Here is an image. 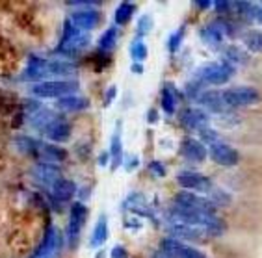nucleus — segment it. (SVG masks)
Segmentation results:
<instances>
[{
    "instance_id": "nucleus-1",
    "label": "nucleus",
    "mask_w": 262,
    "mask_h": 258,
    "mask_svg": "<svg viewBox=\"0 0 262 258\" xmlns=\"http://www.w3.org/2000/svg\"><path fill=\"white\" fill-rule=\"evenodd\" d=\"M78 89L75 80H45L32 86V93L39 99H61V97L73 95Z\"/></svg>"
},
{
    "instance_id": "nucleus-2",
    "label": "nucleus",
    "mask_w": 262,
    "mask_h": 258,
    "mask_svg": "<svg viewBox=\"0 0 262 258\" xmlns=\"http://www.w3.org/2000/svg\"><path fill=\"white\" fill-rule=\"evenodd\" d=\"M222 99L229 110L231 108H246L257 104L260 101V93L255 87H249V86L229 87V89L222 91Z\"/></svg>"
},
{
    "instance_id": "nucleus-3",
    "label": "nucleus",
    "mask_w": 262,
    "mask_h": 258,
    "mask_svg": "<svg viewBox=\"0 0 262 258\" xmlns=\"http://www.w3.org/2000/svg\"><path fill=\"white\" fill-rule=\"evenodd\" d=\"M234 75V65H231L229 61H214V63H208L199 71V80L203 84H214V86H220V84H225L229 82Z\"/></svg>"
},
{
    "instance_id": "nucleus-4",
    "label": "nucleus",
    "mask_w": 262,
    "mask_h": 258,
    "mask_svg": "<svg viewBox=\"0 0 262 258\" xmlns=\"http://www.w3.org/2000/svg\"><path fill=\"white\" fill-rule=\"evenodd\" d=\"M175 208L179 210H192V212H203V214H214L216 204L210 199H203L192 192H181L175 195Z\"/></svg>"
},
{
    "instance_id": "nucleus-5",
    "label": "nucleus",
    "mask_w": 262,
    "mask_h": 258,
    "mask_svg": "<svg viewBox=\"0 0 262 258\" xmlns=\"http://www.w3.org/2000/svg\"><path fill=\"white\" fill-rule=\"evenodd\" d=\"M160 253H164L169 258H207L201 251H197V249L190 247V245L179 242V240H175V238L162 240Z\"/></svg>"
},
{
    "instance_id": "nucleus-6",
    "label": "nucleus",
    "mask_w": 262,
    "mask_h": 258,
    "mask_svg": "<svg viewBox=\"0 0 262 258\" xmlns=\"http://www.w3.org/2000/svg\"><path fill=\"white\" fill-rule=\"evenodd\" d=\"M208 151H210V158L217 163V166L234 167V166H238V162H240V154H238L231 145L220 142V139L210 143Z\"/></svg>"
},
{
    "instance_id": "nucleus-7",
    "label": "nucleus",
    "mask_w": 262,
    "mask_h": 258,
    "mask_svg": "<svg viewBox=\"0 0 262 258\" xmlns=\"http://www.w3.org/2000/svg\"><path fill=\"white\" fill-rule=\"evenodd\" d=\"M181 123L182 127L190 132H203L205 128H208L210 117L205 110L199 108H186L181 111Z\"/></svg>"
},
{
    "instance_id": "nucleus-8",
    "label": "nucleus",
    "mask_w": 262,
    "mask_h": 258,
    "mask_svg": "<svg viewBox=\"0 0 262 258\" xmlns=\"http://www.w3.org/2000/svg\"><path fill=\"white\" fill-rule=\"evenodd\" d=\"M177 182L181 184L184 190H193V192H201V193H212L214 190V184L208 180L207 177H203L199 173H181L177 177Z\"/></svg>"
},
{
    "instance_id": "nucleus-9",
    "label": "nucleus",
    "mask_w": 262,
    "mask_h": 258,
    "mask_svg": "<svg viewBox=\"0 0 262 258\" xmlns=\"http://www.w3.org/2000/svg\"><path fill=\"white\" fill-rule=\"evenodd\" d=\"M69 20L73 22L76 30L86 32V30H93L99 20H101V15L97 10H82V11H75L73 15L69 17Z\"/></svg>"
},
{
    "instance_id": "nucleus-10",
    "label": "nucleus",
    "mask_w": 262,
    "mask_h": 258,
    "mask_svg": "<svg viewBox=\"0 0 262 258\" xmlns=\"http://www.w3.org/2000/svg\"><path fill=\"white\" fill-rule=\"evenodd\" d=\"M86 218H88V208L82 203H75L71 206V221H69V228H67L69 242H75L78 238V232H80L82 225L86 223Z\"/></svg>"
},
{
    "instance_id": "nucleus-11",
    "label": "nucleus",
    "mask_w": 262,
    "mask_h": 258,
    "mask_svg": "<svg viewBox=\"0 0 262 258\" xmlns=\"http://www.w3.org/2000/svg\"><path fill=\"white\" fill-rule=\"evenodd\" d=\"M45 136L51 139V142L56 143H63L67 142L71 137V125L66 121V119H60V117H56L54 121L45 128Z\"/></svg>"
},
{
    "instance_id": "nucleus-12",
    "label": "nucleus",
    "mask_w": 262,
    "mask_h": 258,
    "mask_svg": "<svg viewBox=\"0 0 262 258\" xmlns=\"http://www.w3.org/2000/svg\"><path fill=\"white\" fill-rule=\"evenodd\" d=\"M197 101L205 110L212 113H225L229 110L222 99V91H205L197 97Z\"/></svg>"
},
{
    "instance_id": "nucleus-13",
    "label": "nucleus",
    "mask_w": 262,
    "mask_h": 258,
    "mask_svg": "<svg viewBox=\"0 0 262 258\" xmlns=\"http://www.w3.org/2000/svg\"><path fill=\"white\" fill-rule=\"evenodd\" d=\"M182 156L190 160V162H203L207 158V149L203 145V142L199 139H193V137H188L182 142Z\"/></svg>"
},
{
    "instance_id": "nucleus-14",
    "label": "nucleus",
    "mask_w": 262,
    "mask_h": 258,
    "mask_svg": "<svg viewBox=\"0 0 262 258\" xmlns=\"http://www.w3.org/2000/svg\"><path fill=\"white\" fill-rule=\"evenodd\" d=\"M169 232L173 234V238H179L181 240H193V242H203L207 234L203 232L201 228H195V227H190V225H182V223H175L169 227Z\"/></svg>"
},
{
    "instance_id": "nucleus-15",
    "label": "nucleus",
    "mask_w": 262,
    "mask_h": 258,
    "mask_svg": "<svg viewBox=\"0 0 262 258\" xmlns=\"http://www.w3.org/2000/svg\"><path fill=\"white\" fill-rule=\"evenodd\" d=\"M34 175L41 184H47V186H52L58 178H61L60 177V175H61L60 167L54 166V163H45V162H41V163H37V166H35Z\"/></svg>"
},
{
    "instance_id": "nucleus-16",
    "label": "nucleus",
    "mask_w": 262,
    "mask_h": 258,
    "mask_svg": "<svg viewBox=\"0 0 262 258\" xmlns=\"http://www.w3.org/2000/svg\"><path fill=\"white\" fill-rule=\"evenodd\" d=\"M51 190H52L54 199L56 201H60V203L71 201V199L75 197V193L78 192V190H76V184L73 182V180H67V178H58V180L51 186Z\"/></svg>"
},
{
    "instance_id": "nucleus-17",
    "label": "nucleus",
    "mask_w": 262,
    "mask_h": 258,
    "mask_svg": "<svg viewBox=\"0 0 262 258\" xmlns=\"http://www.w3.org/2000/svg\"><path fill=\"white\" fill-rule=\"evenodd\" d=\"M37 156L43 160L45 163H58V162H66L67 160V151L60 145H51V143H45L41 145L39 151H37Z\"/></svg>"
},
{
    "instance_id": "nucleus-18",
    "label": "nucleus",
    "mask_w": 262,
    "mask_h": 258,
    "mask_svg": "<svg viewBox=\"0 0 262 258\" xmlns=\"http://www.w3.org/2000/svg\"><path fill=\"white\" fill-rule=\"evenodd\" d=\"M47 63H49V60H43L39 56H30L28 58V67L23 73V78L25 80H41V78H45Z\"/></svg>"
},
{
    "instance_id": "nucleus-19",
    "label": "nucleus",
    "mask_w": 262,
    "mask_h": 258,
    "mask_svg": "<svg viewBox=\"0 0 262 258\" xmlns=\"http://www.w3.org/2000/svg\"><path fill=\"white\" fill-rule=\"evenodd\" d=\"M76 67L66 60H49L47 63V75L51 76H71L75 75Z\"/></svg>"
},
{
    "instance_id": "nucleus-20",
    "label": "nucleus",
    "mask_w": 262,
    "mask_h": 258,
    "mask_svg": "<svg viewBox=\"0 0 262 258\" xmlns=\"http://www.w3.org/2000/svg\"><path fill=\"white\" fill-rule=\"evenodd\" d=\"M58 108L61 110H69V111H80V110H86L90 106V101L84 99V97H78V95H67V97H61L58 99Z\"/></svg>"
},
{
    "instance_id": "nucleus-21",
    "label": "nucleus",
    "mask_w": 262,
    "mask_h": 258,
    "mask_svg": "<svg viewBox=\"0 0 262 258\" xmlns=\"http://www.w3.org/2000/svg\"><path fill=\"white\" fill-rule=\"evenodd\" d=\"M201 41L207 46H210V49H220L223 43V34L220 32V28L216 25L205 26L201 30Z\"/></svg>"
},
{
    "instance_id": "nucleus-22",
    "label": "nucleus",
    "mask_w": 262,
    "mask_h": 258,
    "mask_svg": "<svg viewBox=\"0 0 262 258\" xmlns=\"http://www.w3.org/2000/svg\"><path fill=\"white\" fill-rule=\"evenodd\" d=\"M112 169H117V166L123 162V145H121V123H117V128L112 136Z\"/></svg>"
},
{
    "instance_id": "nucleus-23",
    "label": "nucleus",
    "mask_w": 262,
    "mask_h": 258,
    "mask_svg": "<svg viewBox=\"0 0 262 258\" xmlns=\"http://www.w3.org/2000/svg\"><path fill=\"white\" fill-rule=\"evenodd\" d=\"M56 234H58V230H56L54 227L47 228L45 236H43V242H41V245L37 247V251H35V256L37 258L49 256L52 251H56Z\"/></svg>"
},
{
    "instance_id": "nucleus-24",
    "label": "nucleus",
    "mask_w": 262,
    "mask_h": 258,
    "mask_svg": "<svg viewBox=\"0 0 262 258\" xmlns=\"http://www.w3.org/2000/svg\"><path fill=\"white\" fill-rule=\"evenodd\" d=\"M88 43H90V36L84 34V32H78L73 39L67 41L66 45L58 46V51L63 52V54H73V52H78V51H82L84 46H88Z\"/></svg>"
},
{
    "instance_id": "nucleus-25",
    "label": "nucleus",
    "mask_w": 262,
    "mask_h": 258,
    "mask_svg": "<svg viewBox=\"0 0 262 258\" xmlns=\"http://www.w3.org/2000/svg\"><path fill=\"white\" fill-rule=\"evenodd\" d=\"M179 93H177V89L173 87V84H166V87L162 89V101H160V104H162V108H164V111L166 113H175V104H177V101H179Z\"/></svg>"
},
{
    "instance_id": "nucleus-26",
    "label": "nucleus",
    "mask_w": 262,
    "mask_h": 258,
    "mask_svg": "<svg viewBox=\"0 0 262 258\" xmlns=\"http://www.w3.org/2000/svg\"><path fill=\"white\" fill-rule=\"evenodd\" d=\"M106 238H108V218L102 214L93 228V234H91V247H101Z\"/></svg>"
},
{
    "instance_id": "nucleus-27",
    "label": "nucleus",
    "mask_w": 262,
    "mask_h": 258,
    "mask_svg": "<svg viewBox=\"0 0 262 258\" xmlns=\"http://www.w3.org/2000/svg\"><path fill=\"white\" fill-rule=\"evenodd\" d=\"M244 45L247 46V51L251 52H262V32L258 30H249L242 36Z\"/></svg>"
},
{
    "instance_id": "nucleus-28",
    "label": "nucleus",
    "mask_w": 262,
    "mask_h": 258,
    "mask_svg": "<svg viewBox=\"0 0 262 258\" xmlns=\"http://www.w3.org/2000/svg\"><path fill=\"white\" fill-rule=\"evenodd\" d=\"M134 11H136V6L130 4V2H123V4H119L116 10V25L125 26L126 22L132 19Z\"/></svg>"
},
{
    "instance_id": "nucleus-29",
    "label": "nucleus",
    "mask_w": 262,
    "mask_h": 258,
    "mask_svg": "<svg viewBox=\"0 0 262 258\" xmlns=\"http://www.w3.org/2000/svg\"><path fill=\"white\" fill-rule=\"evenodd\" d=\"M54 119H56V117L52 115V111L45 110V108H41V110L37 111L35 115L30 117V123L34 125L35 128H43V130H45V128L49 127V125H51Z\"/></svg>"
},
{
    "instance_id": "nucleus-30",
    "label": "nucleus",
    "mask_w": 262,
    "mask_h": 258,
    "mask_svg": "<svg viewBox=\"0 0 262 258\" xmlns=\"http://www.w3.org/2000/svg\"><path fill=\"white\" fill-rule=\"evenodd\" d=\"M116 45H117V28L116 26H112V28H108V30L101 36L99 46H101L102 51H112Z\"/></svg>"
},
{
    "instance_id": "nucleus-31",
    "label": "nucleus",
    "mask_w": 262,
    "mask_h": 258,
    "mask_svg": "<svg viewBox=\"0 0 262 258\" xmlns=\"http://www.w3.org/2000/svg\"><path fill=\"white\" fill-rule=\"evenodd\" d=\"M130 52H132V58H134V61L136 63H140V61H143L147 58V46L145 43L138 37V39L132 41V45H130Z\"/></svg>"
},
{
    "instance_id": "nucleus-32",
    "label": "nucleus",
    "mask_w": 262,
    "mask_h": 258,
    "mask_svg": "<svg viewBox=\"0 0 262 258\" xmlns=\"http://www.w3.org/2000/svg\"><path fill=\"white\" fill-rule=\"evenodd\" d=\"M17 143H23L19 147L26 152H32V154H37V151H39V147H41L39 143L35 142V139H32V137H19Z\"/></svg>"
},
{
    "instance_id": "nucleus-33",
    "label": "nucleus",
    "mask_w": 262,
    "mask_h": 258,
    "mask_svg": "<svg viewBox=\"0 0 262 258\" xmlns=\"http://www.w3.org/2000/svg\"><path fill=\"white\" fill-rule=\"evenodd\" d=\"M78 32H80V30H76L75 26H73V22H71V20L67 19L66 22H63V34H61L60 45H66L67 41L73 39V37H75L76 34H78Z\"/></svg>"
},
{
    "instance_id": "nucleus-34",
    "label": "nucleus",
    "mask_w": 262,
    "mask_h": 258,
    "mask_svg": "<svg viewBox=\"0 0 262 258\" xmlns=\"http://www.w3.org/2000/svg\"><path fill=\"white\" fill-rule=\"evenodd\" d=\"M152 28V17L151 15H143L138 20V36H145L149 34Z\"/></svg>"
},
{
    "instance_id": "nucleus-35",
    "label": "nucleus",
    "mask_w": 262,
    "mask_h": 258,
    "mask_svg": "<svg viewBox=\"0 0 262 258\" xmlns=\"http://www.w3.org/2000/svg\"><path fill=\"white\" fill-rule=\"evenodd\" d=\"M23 108H25V113L28 117H32V115H35V113H37V111L41 110V104L37 101H34V99H26L25 102H23Z\"/></svg>"
},
{
    "instance_id": "nucleus-36",
    "label": "nucleus",
    "mask_w": 262,
    "mask_h": 258,
    "mask_svg": "<svg viewBox=\"0 0 262 258\" xmlns=\"http://www.w3.org/2000/svg\"><path fill=\"white\" fill-rule=\"evenodd\" d=\"M182 34H184V28L177 30L175 34L169 37V43H167V49H169V52H175L177 49H179V45H181V39H182Z\"/></svg>"
},
{
    "instance_id": "nucleus-37",
    "label": "nucleus",
    "mask_w": 262,
    "mask_h": 258,
    "mask_svg": "<svg viewBox=\"0 0 262 258\" xmlns=\"http://www.w3.org/2000/svg\"><path fill=\"white\" fill-rule=\"evenodd\" d=\"M227 56H229V61H238V63L246 61V56H244V52L238 51L236 46H229V49H227Z\"/></svg>"
},
{
    "instance_id": "nucleus-38",
    "label": "nucleus",
    "mask_w": 262,
    "mask_h": 258,
    "mask_svg": "<svg viewBox=\"0 0 262 258\" xmlns=\"http://www.w3.org/2000/svg\"><path fill=\"white\" fill-rule=\"evenodd\" d=\"M214 8H216L217 13H231L232 2H222V0H217V2H214Z\"/></svg>"
},
{
    "instance_id": "nucleus-39",
    "label": "nucleus",
    "mask_w": 262,
    "mask_h": 258,
    "mask_svg": "<svg viewBox=\"0 0 262 258\" xmlns=\"http://www.w3.org/2000/svg\"><path fill=\"white\" fill-rule=\"evenodd\" d=\"M149 169H151L157 177H166V167L162 166L160 162H151L149 163Z\"/></svg>"
},
{
    "instance_id": "nucleus-40",
    "label": "nucleus",
    "mask_w": 262,
    "mask_h": 258,
    "mask_svg": "<svg viewBox=\"0 0 262 258\" xmlns=\"http://www.w3.org/2000/svg\"><path fill=\"white\" fill-rule=\"evenodd\" d=\"M112 258H126V251L123 245H116L112 249Z\"/></svg>"
},
{
    "instance_id": "nucleus-41",
    "label": "nucleus",
    "mask_w": 262,
    "mask_h": 258,
    "mask_svg": "<svg viewBox=\"0 0 262 258\" xmlns=\"http://www.w3.org/2000/svg\"><path fill=\"white\" fill-rule=\"evenodd\" d=\"M253 19L262 25V4H253Z\"/></svg>"
},
{
    "instance_id": "nucleus-42",
    "label": "nucleus",
    "mask_w": 262,
    "mask_h": 258,
    "mask_svg": "<svg viewBox=\"0 0 262 258\" xmlns=\"http://www.w3.org/2000/svg\"><path fill=\"white\" fill-rule=\"evenodd\" d=\"M114 97H116V87L112 86L108 91H106V97H104V106H110L112 101H114Z\"/></svg>"
},
{
    "instance_id": "nucleus-43",
    "label": "nucleus",
    "mask_w": 262,
    "mask_h": 258,
    "mask_svg": "<svg viewBox=\"0 0 262 258\" xmlns=\"http://www.w3.org/2000/svg\"><path fill=\"white\" fill-rule=\"evenodd\" d=\"M147 121H149V123H157L158 121L157 110H149V111H147Z\"/></svg>"
},
{
    "instance_id": "nucleus-44",
    "label": "nucleus",
    "mask_w": 262,
    "mask_h": 258,
    "mask_svg": "<svg viewBox=\"0 0 262 258\" xmlns=\"http://www.w3.org/2000/svg\"><path fill=\"white\" fill-rule=\"evenodd\" d=\"M195 6L197 8H199V10H208V8H210L212 6V2H208V0H199V2H195Z\"/></svg>"
},
{
    "instance_id": "nucleus-45",
    "label": "nucleus",
    "mask_w": 262,
    "mask_h": 258,
    "mask_svg": "<svg viewBox=\"0 0 262 258\" xmlns=\"http://www.w3.org/2000/svg\"><path fill=\"white\" fill-rule=\"evenodd\" d=\"M108 160H110V154H108V152H102L101 156H99V166H106Z\"/></svg>"
},
{
    "instance_id": "nucleus-46",
    "label": "nucleus",
    "mask_w": 262,
    "mask_h": 258,
    "mask_svg": "<svg viewBox=\"0 0 262 258\" xmlns=\"http://www.w3.org/2000/svg\"><path fill=\"white\" fill-rule=\"evenodd\" d=\"M132 73L141 75V73H143V65H141V63H132Z\"/></svg>"
},
{
    "instance_id": "nucleus-47",
    "label": "nucleus",
    "mask_w": 262,
    "mask_h": 258,
    "mask_svg": "<svg viewBox=\"0 0 262 258\" xmlns=\"http://www.w3.org/2000/svg\"><path fill=\"white\" fill-rule=\"evenodd\" d=\"M95 258H106L104 251H99V253H97V256H95Z\"/></svg>"
},
{
    "instance_id": "nucleus-48",
    "label": "nucleus",
    "mask_w": 262,
    "mask_h": 258,
    "mask_svg": "<svg viewBox=\"0 0 262 258\" xmlns=\"http://www.w3.org/2000/svg\"><path fill=\"white\" fill-rule=\"evenodd\" d=\"M41 258H51V256H41Z\"/></svg>"
}]
</instances>
